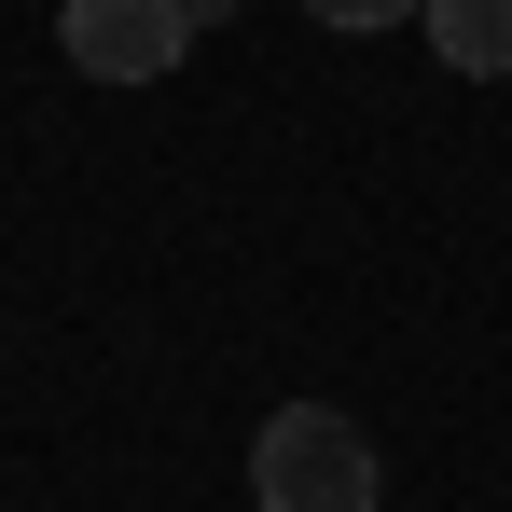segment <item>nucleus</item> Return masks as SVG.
<instances>
[{
    "instance_id": "obj_1",
    "label": "nucleus",
    "mask_w": 512,
    "mask_h": 512,
    "mask_svg": "<svg viewBox=\"0 0 512 512\" xmlns=\"http://www.w3.org/2000/svg\"><path fill=\"white\" fill-rule=\"evenodd\" d=\"M250 485H263V512H374V443L333 402H277L250 443Z\"/></svg>"
},
{
    "instance_id": "obj_2",
    "label": "nucleus",
    "mask_w": 512,
    "mask_h": 512,
    "mask_svg": "<svg viewBox=\"0 0 512 512\" xmlns=\"http://www.w3.org/2000/svg\"><path fill=\"white\" fill-rule=\"evenodd\" d=\"M208 14H222V0H56V42H70L84 84H167L180 42H194Z\"/></svg>"
},
{
    "instance_id": "obj_3",
    "label": "nucleus",
    "mask_w": 512,
    "mask_h": 512,
    "mask_svg": "<svg viewBox=\"0 0 512 512\" xmlns=\"http://www.w3.org/2000/svg\"><path fill=\"white\" fill-rule=\"evenodd\" d=\"M416 28L443 42V70H471V84H512V0H429Z\"/></svg>"
},
{
    "instance_id": "obj_4",
    "label": "nucleus",
    "mask_w": 512,
    "mask_h": 512,
    "mask_svg": "<svg viewBox=\"0 0 512 512\" xmlns=\"http://www.w3.org/2000/svg\"><path fill=\"white\" fill-rule=\"evenodd\" d=\"M319 28H402V14H429V0H305Z\"/></svg>"
}]
</instances>
